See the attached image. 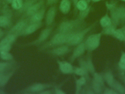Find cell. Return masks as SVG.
Listing matches in <instances>:
<instances>
[{"mask_svg": "<svg viewBox=\"0 0 125 94\" xmlns=\"http://www.w3.org/2000/svg\"><path fill=\"white\" fill-rule=\"evenodd\" d=\"M70 33L57 32L49 41L42 45L39 49L41 50H45L66 44Z\"/></svg>", "mask_w": 125, "mask_h": 94, "instance_id": "1", "label": "cell"}, {"mask_svg": "<svg viewBox=\"0 0 125 94\" xmlns=\"http://www.w3.org/2000/svg\"><path fill=\"white\" fill-rule=\"evenodd\" d=\"M91 29L92 27L90 26L70 33L66 45L69 46H74L81 43Z\"/></svg>", "mask_w": 125, "mask_h": 94, "instance_id": "2", "label": "cell"}, {"mask_svg": "<svg viewBox=\"0 0 125 94\" xmlns=\"http://www.w3.org/2000/svg\"><path fill=\"white\" fill-rule=\"evenodd\" d=\"M101 34H93L88 37L84 42L86 50L92 52L95 50L100 45Z\"/></svg>", "mask_w": 125, "mask_h": 94, "instance_id": "3", "label": "cell"}, {"mask_svg": "<svg viewBox=\"0 0 125 94\" xmlns=\"http://www.w3.org/2000/svg\"><path fill=\"white\" fill-rule=\"evenodd\" d=\"M79 26V22L78 21H66L62 22L59 26L58 32L62 33H71L77 31Z\"/></svg>", "mask_w": 125, "mask_h": 94, "instance_id": "4", "label": "cell"}, {"mask_svg": "<svg viewBox=\"0 0 125 94\" xmlns=\"http://www.w3.org/2000/svg\"><path fill=\"white\" fill-rule=\"evenodd\" d=\"M70 50L69 46L65 44L52 48L51 50H48L47 52L52 55L60 57L68 54L70 52Z\"/></svg>", "mask_w": 125, "mask_h": 94, "instance_id": "5", "label": "cell"}, {"mask_svg": "<svg viewBox=\"0 0 125 94\" xmlns=\"http://www.w3.org/2000/svg\"><path fill=\"white\" fill-rule=\"evenodd\" d=\"M52 27H48L43 29L40 34L38 38L36 40L31 43L33 45H37L45 42L49 37L52 31Z\"/></svg>", "mask_w": 125, "mask_h": 94, "instance_id": "6", "label": "cell"}, {"mask_svg": "<svg viewBox=\"0 0 125 94\" xmlns=\"http://www.w3.org/2000/svg\"><path fill=\"white\" fill-rule=\"evenodd\" d=\"M86 50V47L84 42H82L81 43L76 45L70 57V62L71 63H73L76 59L82 56Z\"/></svg>", "mask_w": 125, "mask_h": 94, "instance_id": "7", "label": "cell"}, {"mask_svg": "<svg viewBox=\"0 0 125 94\" xmlns=\"http://www.w3.org/2000/svg\"><path fill=\"white\" fill-rule=\"evenodd\" d=\"M56 62L59 70L63 74H70L73 73L74 68L70 63L59 60H57Z\"/></svg>", "mask_w": 125, "mask_h": 94, "instance_id": "8", "label": "cell"}, {"mask_svg": "<svg viewBox=\"0 0 125 94\" xmlns=\"http://www.w3.org/2000/svg\"><path fill=\"white\" fill-rule=\"evenodd\" d=\"M56 12V9L55 7H51L48 10L45 17V23L48 26H50L53 23Z\"/></svg>", "mask_w": 125, "mask_h": 94, "instance_id": "9", "label": "cell"}, {"mask_svg": "<svg viewBox=\"0 0 125 94\" xmlns=\"http://www.w3.org/2000/svg\"><path fill=\"white\" fill-rule=\"evenodd\" d=\"M51 86V85L49 84L42 83H36L30 86L28 90L32 93L39 94L41 92L44 91L47 88H50Z\"/></svg>", "mask_w": 125, "mask_h": 94, "instance_id": "10", "label": "cell"}, {"mask_svg": "<svg viewBox=\"0 0 125 94\" xmlns=\"http://www.w3.org/2000/svg\"><path fill=\"white\" fill-rule=\"evenodd\" d=\"M42 22L31 23L24 29V33L26 35L33 34L39 29L42 27Z\"/></svg>", "mask_w": 125, "mask_h": 94, "instance_id": "11", "label": "cell"}, {"mask_svg": "<svg viewBox=\"0 0 125 94\" xmlns=\"http://www.w3.org/2000/svg\"><path fill=\"white\" fill-rule=\"evenodd\" d=\"M45 10L44 9L40 10L38 12L31 16V23L42 22L44 17Z\"/></svg>", "mask_w": 125, "mask_h": 94, "instance_id": "12", "label": "cell"}, {"mask_svg": "<svg viewBox=\"0 0 125 94\" xmlns=\"http://www.w3.org/2000/svg\"><path fill=\"white\" fill-rule=\"evenodd\" d=\"M43 4V1H41L32 5L27 11V14L29 16H32L39 11Z\"/></svg>", "mask_w": 125, "mask_h": 94, "instance_id": "13", "label": "cell"}, {"mask_svg": "<svg viewBox=\"0 0 125 94\" xmlns=\"http://www.w3.org/2000/svg\"><path fill=\"white\" fill-rule=\"evenodd\" d=\"M71 4L69 0H62L60 4V10L64 14H67L70 10Z\"/></svg>", "mask_w": 125, "mask_h": 94, "instance_id": "14", "label": "cell"}, {"mask_svg": "<svg viewBox=\"0 0 125 94\" xmlns=\"http://www.w3.org/2000/svg\"><path fill=\"white\" fill-rule=\"evenodd\" d=\"M87 79L85 77H81L76 80L75 94H79L81 91L82 87L86 84Z\"/></svg>", "mask_w": 125, "mask_h": 94, "instance_id": "15", "label": "cell"}, {"mask_svg": "<svg viewBox=\"0 0 125 94\" xmlns=\"http://www.w3.org/2000/svg\"><path fill=\"white\" fill-rule=\"evenodd\" d=\"M102 86L100 84L93 80L92 82V87L95 94H101L102 92Z\"/></svg>", "mask_w": 125, "mask_h": 94, "instance_id": "16", "label": "cell"}, {"mask_svg": "<svg viewBox=\"0 0 125 94\" xmlns=\"http://www.w3.org/2000/svg\"><path fill=\"white\" fill-rule=\"evenodd\" d=\"M73 73L76 75L80 76V77H82V76L85 77L87 80L88 79L89 74L87 73L81 67L74 68Z\"/></svg>", "mask_w": 125, "mask_h": 94, "instance_id": "17", "label": "cell"}, {"mask_svg": "<svg viewBox=\"0 0 125 94\" xmlns=\"http://www.w3.org/2000/svg\"><path fill=\"white\" fill-rule=\"evenodd\" d=\"M86 60L89 72L92 73V74H94V73H95V68L91 57L88 55V56H87Z\"/></svg>", "mask_w": 125, "mask_h": 94, "instance_id": "18", "label": "cell"}, {"mask_svg": "<svg viewBox=\"0 0 125 94\" xmlns=\"http://www.w3.org/2000/svg\"><path fill=\"white\" fill-rule=\"evenodd\" d=\"M15 38L13 35H9L7 36L0 43V46L4 45H10L15 40Z\"/></svg>", "mask_w": 125, "mask_h": 94, "instance_id": "19", "label": "cell"}, {"mask_svg": "<svg viewBox=\"0 0 125 94\" xmlns=\"http://www.w3.org/2000/svg\"><path fill=\"white\" fill-rule=\"evenodd\" d=\"M112 87H114V88L120 94H125V88L120 83H119L118 82L115 81Z\"/></svg>", "mask_w": 125, "mask_h": 94, "instance_id": "20", "label": "cell"}, {"mask_svg": "<svg viewBox=\"0 0 125 94\" xmlns=\"http://www.w3.org/2000/svg\"><path fill=\"white\" fill-rule=\"evenodd\" d=\"M26 23L25 21H21L18 23L14 27V29L16 32H20L25 29L26 26Z\"/></svg>", "mask_w": 125, "mask_h": 94, "instance_id": "21", "label": "cell"}, {"mask_svg": "<svg viewBox=\"0 0 125 94\" xmlns=\"http://www.w3.org/2000/svg\"><path fill=\"white\" fill-rule=\"evenodd\" d=\"M77 9L80 11H83L87 8V3L85 0H80L76 4Z\"/></svg>", "mask_w": 125, "mask_h": 94, "instance_id": "22", "label": "cell"}, {"mask_svg": "<svg viewBox=\"0 0 125 94\" xmlns=\"http://www.w3.org/2000/svg\"><path fill=\"white\" fill-rule=\"evenodd\" d=\"M101 25L103 27L109 26L111 24V21L107 15L103 17L100 21Z\"/></svg>", "mask_w": 125, "mask_h": 94, "instance_id": "23", "label": "cell"}, {"mask_svg": "<svg viewBox=\"0 0 125 94\" xmlns=\"http://www.w3.org/2000/svg\"><path fill=\"white\" fill-rule=\"evenodd\" d=\"M105 78L107 83L110 86H112L115 81L112 74L109 72L106 73L105 75Z\"/></svg>", "mask_w": 125, "mask_h": 94, "instance_id": "24", "label": "cell"}, {"mask_svg": "<svg viewBox=\"0 0 125 94\" xmlns=\"http://www.w3.org/2000/svg\"><path fill=\"white\" fill-rule=\"evenodd\" d=\"M36 1V0H28L23 4L21 9H22V10L27 11L30 7L35 3Z\"/></svg>", "mask_w": 125, "mask_h": 94, "instance_id": "25", "label": "cell"}, {"mask_svg": "<svg viewBox=\"0 0 125 94\" xmlns=\"http://www.w3.org/2000/svg\"><path fill=\"white\" fill-rule=\"evenodd\" d=\"M23 3L22 0H14L11 3L12 7L16 10L20 9L22 8Z\"/></svg>", "mask_w": 125, "mask_h": 94, "instance_id": "26", "label": "cell"}, {"mask_svg": "<svg viewBox=\"0 0 125 94\" xmlns=\"http://www.w3.org/2000/svg\"><path fill=\"white\" fill-rule=\"evenodd\" d=\"M93 74V80L100 84L102 86L104 85V81L102 76L97 73H94Z\"/></svg>", "mask_w": 125, "mask_h": 94, "instance_id": "27", "label": "cell"}, {"mask_svg": "<svg viewBox=\"0 0 125 94\" xmlns=\"http://www.w3.org/2000/svg\"><path fill=\"white\" fill-rule=\"evenodd\" d=\"M115 36L120 40H123L125 39V35L122 31L120 29L115 31L114 32Z\"/></svg>", "mask_w": 125, "mask_h": 94, "instance_id": "28", "label": "cell"}, {"mask_svg": "<svg viewBox=\"0 0 125 94\" xmlns=\"http://www.w3.org/2000/svg\"><path fill=\"white\" fill-rule=\"evenodd\" d=\"M9 20L8 18L6 16H0V27H5L9 24Z\"/></svg>", "mask_w": 125, "mask_h": 94, "instance_id": "29", "label": "cell"}, {"mask_svg": "<svg viewBox=\"0 0 125 94\" xmlns=\"http://www.w3.org/2000/svg\"><path fill=\"white\" fill-rule=\"evenodd\" d=\"M0 56L3 60H11L12 58V55L10 54L8 52L0 53Z\"/></svg>", "mask_w": 125, "mask_h": 94, "instance_id": "30", "label": "cell"}, {"mask_svg": "<svg viewBox=\"0 0 125 94\" xmlns=\"http://www.w3.org/2000/svg\"><path fill=\"white\" fill-rule=\"evenodd\" d=\"M9 78L7 76L0 74V86L4 85L8 81Z\"/></svg>", "mask_w": 125, "mask_h": 94, "instance_id": "31", "label": "cell"}, {"mask_svg": "<svg viewBox=\"0 0 125 94\" xmlns=\"http://www.w3.org/2000/svg\"><path fill=\"white\" fill-rule=\"evenodd\" d=\"M11 49L10 45H4L0 46V53L5 52H9Z\"/></svg>", "mask_w": 125, "mask_h": 94, "instance_id": "32", "label": "cell"}, {"mask_svg": "<svg viewBox=\"0 0 125 94\" xmlns=\"http://www.w3.org/2000/svg\"><path fill=\"white\" fill-rule=\"evenodd\" d=\"M81 12L79 14V17H80V19H83V18H84L85 17H86L87 15L88 14L89 12V9L87 8L86 9L81 11Z\"/></svg>", "mask_w": 125, "mask_h": 94, "instance_id": "33", "label": "cell"}, {"mask_svg": "<svg viewBox=\"0 0 125 94\" xmlns=\"http://www.w3.org/2000/svg\"><path fill=\"white\" fill-rule=\"evenodd\" d=\"M119 66L122 68L125 69V54L122 55L120 61Z\"/></svg>", "mask_w": 125, "mask_h": 94, "instance_id": "34", "label": "cell"}, {"mask_svg": "<svg viewBox=\"0 0 125 94\" xmlns=\"http://www.w3.org/2000/svg\"><path fill=\"white\" fill-rule=\"evenodd\" d=\"M115 31L114 29L112 28H107L104 31V32L105 34H109V33H114Z\"/></svg>", "mask_w": 125, "mask_h": 94, "instance_id": "35", "label": "cell"}, {"mask_svg": "<svg viewBox=\"0 0 125 94\" xmlns=\"http://www.w3.org/2000/svg\"><path fill=\"white\" fill-rule=\"evenodd\" d=\"M104 94H117V93L115 92V91H113L112 89H106L105 90Z\"/></svg>", "mask_w": 125, "mask_h": 94, "instance_id": "36", "label": "cell"}, {"mask_svg": "<svg viewBox=\"0 0 125 94\" xmlns=\"http://www.w3.org/2000/svg\"><path fill=\"white\" fill-rule=\"evenodd\" d=\"M55 93L56 94H66L62 90L58 88H56L55 89Z\"/></svg>", "mask_w": 125, "mask_h": 94, "instance_id": "37", "label": "cell"}, {"mask_svg": "<svg viewBox=\"0 0 125 94\" xmlns=\"http://www.w3.org/2000/svg\"><path fill=\"white\" fill-rule=\"evenodd\" d=\"M7 64L6 63H0V71H2L6 66Z\"/></svg>", "mask_w": 125, "mask_h": 94, "instance_id": "38", "label": "cell"}, {"mask_svg": "<svg viewBox=\"0 0 125 94\" xmlns=\"http://www.w3.org/2000/svg\"><path fill=\"white\" fill-rule=\"evenodd\" d=\"M58 0H47L48 4L49 5H52L54 4L58 1Z\"/></svg>", "mask_w": 125, "mask_h": 94, "instance_id": "39", "label": "cell"}, {"mask_svg": "<svg viewBox=\"0 0 125 94\" xmlns=\"http://www.w3.org/2000/svg\"><path fill=\"white\" fill-rule=\"evenodd\" d=\"M52 91H42L39 94H52Z\"/></svg>", "mask_w": 125, "mask_h": 94, "instance_id": "40", "label": "cell"}, {"mask_svg": "<svg viewBox=\"0 0 125 94\" xmlns=\"http://www.w3.org/2000/svg\"><path fill=\"white\" fill-rule=\"evenodd\" d=\"M3 35V32L0 29V38L2 37Z\"/></svg>", "mask_w": 125, "mask_h": 94, "instance_id": "41", "label": "cell"}, {"mask_svg": "<svg viewBox=\"0 0 125 94\" xmlns=\"http://www.w3.org/2000/svg\"><path fill=\"white\" fill-rule=\"evenodd\" d=\"M7 0L8 2H9V3H12V1H13L14 0Z\"/></svg>", "mask_w": 125, "mask_h": 94, "instance_id": "42", "label": "cell"}, {"mask_svg": "<svg viewBox=\"0 0 125 94\" xmlns=\"http://www.w3.org/2000/svg\"><path fill=\"white\" fill-rule=\"evenodd\" d=\"M93 0L94 1H98L100 0Z\"/></svg>", "mask_w": 125, "mask_h": 94, "instance_id": "43", "label": "cell"}, {"mask_svg": "<svg viewBox=\"0 0 125 94\" xmlns=\"http://www.w3.org/2000/svg\"><path fill=\"white\" fill-rule=\"evenodd\" d=\"M122 0L125 1V0Z\"/></svg>", "mask_w": 125, "mask_h": 94, "instance_id": "44", "label": "cell"}]
</instances>
